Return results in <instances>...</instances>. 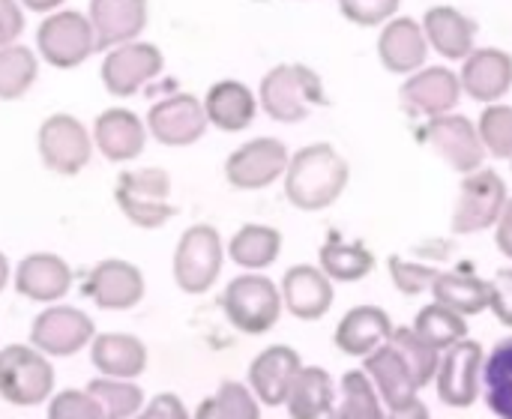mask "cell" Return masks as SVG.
Listing matches in <instances>:
<instances>
[{
	"mask_svg": "<svg viewBox=\"0 0 512 419\" xmlns=\"http://www.w3.org/2000/svg\"><path fill=\"white\" fill-rule=\"evenodd\" d=\"M348 177V162L330 144H312L288 162L285 195L297 210L318 213L345 192Z\"/></svg>",
	"mask_w": 512,
	"mask_h": 419,
	"instance_id": "obj_1",
	"label": "cell"
},
{
	"mask_svg": "<svg viewBox=\"0 0 512 419\" xmlns=\"http://www.w3.org/2000/svg\"><path fill=\"white\" fill-rule=\"evenodd\" d=\"M321 102L324 84L309 66L285 63L270 69L261 81V105L279 123H300Z\"/></svg>",
	"mask_w": 512,
	"mask_h": 419,
	"instance_id": "obj_2",
	"label": "cell"
},
{
	"mask_svg": "<svg viewBox=\"0 0 512 419\" xmlns=\"http://www.w3.org/2000/svg\"><path fill=\"white\" fill-rule=\"evenodd\" d=\"M54 390V369L48 357L27 345H6L0 351V399L15 408L42 405Z\"/></svg>",
	"mask_w": 512,
	"mask_h": 419,
	"instance_id": "obj_3",
	"label": "cell"
},
{
	"mask_svg": "<svg viewBox=\"0 0 512 419\" xmlns=\"http://www.w3.org/2000/svg\"><path fill=\"white\" fill-rule=\"evenodd\" d=\"M222 309L240 333L261 336L276 327L285 306H282V291L267 276L249 273V276H237L225 288Z\"/></svg>",
	"mask_w": 512,
	"mask_h": 419,
	"instance_id": "obj_4",
	"label": "cell"
},
{
	"mask_svg": "<svg viewBox=\"0 0 512 419\" xmlns=\"http://www.w3.org/2000/svg\"><path fill=\"white\" fill-rule=\"evenodd\" d=\"M171 177L162 168H135L120 174L114 186V201L123 210V216L138 228H162L174 207L168 204Z\"/></svg>",
	"mask_w": 512,
	"mask_h": 419,
	"instance_id": "obj_5",
	"label": "cell"
},
{
	"mask_svg": "<svg viewBox=\"0 0 512 419\" xmlns=\"http://www.w3.org/2000/svg\"><path fill=\"white\" fill-rule=\"evenodd\" d=\"M222 273V240L210 225H192L174 252V282L186 294H207Z\"/></svg>",
	"mask_w": 512,
	"mask_h": 419,
	"instance_id": "obj_6",
	"label": "cell"
},
{
	"mask_svg": "<svg viewBox=\"0 0 512 419\" xmlns=\"http://www.w3.org/2000/svg\"><path fill=\"white\" fill-rule=\"evenodd\" d=\"M36 42H39V54L57 69H75L96 51V36H93L90 18L75 9L48 15L39 24Z\"/></svg>",
	"mask_w": 512,
	"mask_h": 419,
	"instance_id": "obj_7",
	"label": "cell"
},
{
	"mask_svg": "<svg viewBox=\"0 0 512 419\" xmlns=\"http://www.w3.org/2000/svg\"><path fill=\"white\" fill-rule=\"evenodd\" d=\"M507 207V186L495 171H474L465 177L456 210L453 234H480L492 228Z\"/></svg>",
	"mask_w": 512,
	"mask_h": 419,
	"instance_id": "obj_8",
	"label": "cell"
},
{
	"mask_svg": "<svg viewBox=\"0 0 512 419\" xmlns=\"http://www.w3.org/2000/svg\"><path fill=\"white\" fill-rule=\"evenodd\" d=\"M483 363H486V354L477 342L462 339L453 348H447L435 372V387H438L441 402L450 408H471L480 396Z\"/></svg>",
	"mask_w": 512,
	"mask_h": 419,
	"instance_id": "obj_9",
	"label": "cell"
},
{
	"mask_svg": "<svg viewBox=\"0 0 512 419\" xmlns=\"http://www.w3.org/2000/svg\"><path fill=\"white\" fill-rule=\"evenodd\" d=\"M90 153L93 141L81 120H75L72 114H54L39 126V156L45 168L72 177L90 162Z\"/></svg>",
	"mask_w": 512,
	"mask_h": 419,
	"instance_id": "obj_10",
	"label": "cell"
},
{
	"mask_svg": "<svg viewBox=\"0 0 512 419\" xmlns=\"http://www.w3.org/2000/svg\"><path fill=\"white\" fill-rule=\"evenodd\" d=\"M426 141L453 171H459L465 177L480 171V165L486 159V147H483L477 126L462 114L432 117L426 126Z\"/></svg>",
	"mask_w": 512,
	"mask_h": 419,
	"instance_id": "obj_11",
	"label": "cell"
},
{
	"mask_svg": "<svg viewBox=\"0 0 512 419\" xmlns=\"http://www.w3.org/2000/svg\"><path fill=\"white\" fill-rule=\"evenodd\" d=\"M93 321L72 306H51L36 315L30 327V342L48 357H72L93 342Z\"/></svg>",
	"mask_w": 512,
	"mask_h": 419,
	"instance_id": "obj_12",
	"label": "cell"
},
{
	"mask_svg": "<svg viewBox=\"0 0 512 419\" xmlns=\"http://www.w3.org/2000/svg\"><path fill=\"white\" fill-rule=\"evenodd\" d=\"M288 150L276 138H255L237 147L225 162V177L234 189H264L288 171Z\"/></svg>",
	"mask_w": 512,
	"mask_h": 419,
	"instance_id": "obj_13",
	"label": "cell"
},
{
	"mask_svg": "<svg viewBox=\"0 0 512 419\" xmlns=\"http://www.w3.org/2000/svg\"><path fill=\"white\" fill-rule=\"evenodd\" d=\"M147 126H150V135L168 147L195 144L207 129L204 102H198L189 93H174V96H168L150 108Z\"/></svg>",
	"mask_w": 512,
	"mask_h": 419,
	"instance_id": "obj_14",
	"label": "cell"
},
{
	"mask_svg": "<svg viewBox=\"0 0 512 419\" xmlns=\"http://www.w3.org/2000/svg\"><path fill=\"white\" fill-rule=\"evenodd\" d=\"M162 72V51L150 42H126L111 48L102 63V81L111 96H132L141 84Z\"/></svg>",
	"mask_w": 512,
	"mask_h": 419,
	"instance_id": "obj_15",
	"label": "cell"
},
{
	"mask_svg": "<svg viewBox=\"0 0 512 419\" xmlns=\"http://www.w3.org/2000/svg\"><path fill=\"white\" fill-rule=\"evenodd\" d=\"M84 294L108 312H123L141 303L144 297V276L135 264L120 261V258H108L102 264H96L87 276Z\"/></svg>",
	"mask_w": 512,
	"mask_h": 419,
	"instance_id": "obj_16",
	"label": "cell"
},
{
	"mask_svg": "<svg viewBox=\"0 0 512 419\" xmlns=\"http://www.w3.org/2000/svg\"><path fill=\"white\" fill-rule=\"evenodd\" d=\"M363 372L369 375L372 387L378 390L381 402H384L390 411H408V408L417 405V390H420V384H417L411 366L402 360V354H399L390 342H384L378 351H372V354L366 357Z\"/></svg>",
	"mask_w": 512,
	"mask_h": 419,
	"instance_id": "obj_17",
	"label": "cell"
},
{
	"mask_svg": "<svg viewBox=\"0 0 512 419\" xmlns=\"http://www.w3.org/2000/svg\"><path fill=\"white\" fill-rule=\"evenodd\" d=\"M300 369H303V363H300V354L294 348L273 345V348L261 351L252 360V366H249V387H252L255 399L264 402L267 408L285 405V399H288Z\"/></svg>",
	"mask_w": 512,
	"mask_h": 419,
	"instance_id": "obj_18",
	"label": "cell"
},
{
	"mask_svg": "<svg viewBox=\"0 0 512 419\" xmlns=\"http://www.w3.org/2000/svg\"><path fill=\"white\" fill-rule=\"evenodd\" d=\"M459 96H462V81L447 66L417 69L402 87V105L414 114H426L429 120L450 114L459 105Z\"/></svg>",
	"mask_w": 512,
	"mask_h": 419,
	"instance_id": "obj_19",
	"label": "cell"
},
{
	"mask_svg": "<svg viewBox=\"0 0 512 419\" xmlns=\"http://www.w3.org/2000/svg\"><path fill=\"white\" fill-rule=\"evenodd\" d=\"M72 288V270L60 255H27L15 270V291L33 303H57Z\"/></svg>",
	"mask_w": 512,
	"mask_h": 419,
	"instance_id": "obj_20",
	"label": "cell"
},
{
	"mask_svg": "<svg viewBox=\"0 0 512 419\" xmlns=\"http://www.w3.org/2000/svg\"><path fill=\"white\" fill-rule=\"evenodd\" d=\"M147 24V0H90V27L96 48L135 42Z\"/></svg>",
	"mask_w": 512,
	"mask_h": 419,
	"instance_id": "obj_21",
	"label": "cell"
},
{
	"mask_svg": "<svg viewBox=\"0 0 512 419\" xmlns=\"http://www.w3.org/2000/svg\"><path fill=\"white\" fill-rule=\"evenodd\" d=\"M282 306L300 321H318L333 306V282L318 267H291L282 279Z\"/></svg>",
	"mask_w": 512,
	"mask_h": 419,
	"instance_id": "obj_22",
	"label": "cell"
},
{
	"mask_svg": "<svg viewBox=\"0 0 512 419\" xmlns=\"http://www.w3.org/2000/svg\"><path fill=\"white\" fill-rule=\"evenodd\" d=\"M462 90L477 102H495L512 87V57L501 48H480L465 57Z\"/></svg>",
	"mask_w": 512,
	"mask_h": 419,
	"instance_id": "obj_23",
	"label": "cell"
},
{
	"mask_svg": "<svg viewBox=\"0 0 512 419\" xmlns=\"http://www.w3.org/2000/svg\"><path fill=\"white\" fill-rule=\"evenodd\" d=\"M93 138L99 153L108 162H132L144 153V123L138 120V114L126 111V108H108L99 114L96 126H93Z\"/></svg>",
	"mask_w": 512,
	"mask_h": 419,
	"instance_id": "obj_24",
	"label": "cell"
},
{
	"mask_svg": "<svg viewBox=\"0 0 512 419\" xmlns=\"http://www.w3.org/2000/svg\"><path fill=\"white\" fill-rule=\"evenodd\" d=\"M393 336V321L378 306L351 309L336 327V348L348 357H369Z\"/></svg>",
	"mask_w": 512,
	"mask_h": 419,
	"instance_id": "obj_25",
	"label": "cell"
},
{
	"mask_svg": "<svg viewBox=\"0 0 512 419\" xmlns=\"http://www.w3.org/2000/svg\"><path fill=\"white\" fill-rule=\"evenodd\" d=\"M90 363L105 375L117 381L138 378L147 369V348L141 339L126 333H102L90 342Z\"/></svg>",
	"mask_w": 512,
	"mask_h": 419,
	"instance_id": "obj_26",
	"label": "cell"
},
{
	"mask_svg": "<svg viewBox=\"0 0 512 419\" xmlns=\"http://www.w3.org/2000/svg\"><path fill=\"white\" fill-rule=\"evenodd\" d=\"M423 33L447 60H465L474 51L477 24L453 6H432L423 18Z\"/></svg>",
	"mask_w": 512,
	"mask_h": 419,
	"instance_id": "obj_27",
	"label": "cell"
},
{
	"mask_svg": "<svg viewBox=\"0 0 512 419\" xmlns=\"http://www.w3.org/2000/svg\"><path fill=\"white\" fill-rule=\"evenodd\" d=\"M378 54L390 72H417L429 54L423 27L414 18H393L378 39Z\"/></svg>",
	"mask_w": 512,
	"mask_h": 419,
	"instance_id": "obj_28",
	"label": "cell"
},
{
	"mask_svg": "<svg viewBox=\"0 0 512 419\" xmlns=\"http://www.w3.org/2000/svg\"><path fill=\"white\" fill-rule=\"evenodd\" d=\"M258 102L252 90L240 81H219L207 90L204 99V114L207 123H213L222 132H240L255 120Z\"/></svg>",
	"mask_w": 512,
	"mask_h": 419,
	"instance_id": "obj_29",
	"label": "cell"
},
{
	"mask_svg": "<svg viewBox=\"0 0 512 419\" xmlns=\"http://www.w3.org/2000/svg\"><path fill=\"white\" fill-rule=\"evenodd\" d=\"M291 419H324L336 405V387L318 366H303L285 399Z\"/></svg>",
	"mask_w": 512,
	"mask_h": 419,
	"instance_id": "obj_30",
	"label": "cell"
},
{
	"mask_svg": "<svg viewBox=\"0 0 512 419\" xmlns=\"http://www.w3.org/2000/svg\"><path fill=\"white\" fill-rule=\"evenodd\" d=\"M432 294H435V303L447 306L450 312L462 318L480 315L492 303V285L468 273H438V279L432 282Z\"/></svg>",
	"mask_w": 512,
	"mask_h": 419,
	"instance_id": "obj_31",
	"label": "cell"
},
{
	"mask_svg": "<svg viewBox=\"0 0 512 419\" xmlns=\"http://www.w3.org/2000/svg\"><path fill=\"white\" fill-rule=\"evenodd\" d=\"M321 270L330 282H360L375 270V258L363 243H348L339 234L321 246Z\"/></svg>",
	"mask_w": 512,
	"mask_h": 419,
	"instance_id": "obj_32",
	"label": "cell"
},
{
	"mask_svg": "<svg viewBox=\"0 0 512 419\" xmlns=\"http://www.w3.org/2000/svg\"><path fill=\"white\" fill-rule=\"evenodd\" d=\"M279 249H282V234L267 225H243L228 243L231 261L246 270L270 267L279 258Z\"/></svg>",
	"mask_w": 512,
	"mask_h": 419,
	"instance_id": "obj_33",
	"label": "cell"
},
{
	"mask_svg": "<svg viewBox=\"0 0 512 419\" xmlns=\"http://www.w3.org/2000/svg\"><path fill=\"white\" fill-rule=\"evenodd\" d=\"M483 387L492 414L512 419V336L504 339L483 363Z\"/></svg>",
	"mask_w": 512,
	"mask_h": 419,
	"instance_id": "obj_34",
	"label": "cell"
},
{
	"mask_svg": "<svg viewBox=\"0 0 512 419\" xmlns=\"http://www.w3.org/2000/svg\"><path fill=\"white\" fill-rule=\"evenodd\" d=\"M324 419H384L381 396L366 372H348L342 378V399Z\"/></svg>",
	"mask_w": 512,
	"mask_h": 419,
	"instance_id": "obj_35",
	"label": "cell"
},
{
	"mask_svg": "<svg viewBox=\"0 0 512 419\" xmlns=\"http://www.w3.org/2000/svg\"><path fill=\"white\" fill-rule=\"evenodd\" d=\"M411 330H414L426 345H432L435 351H447V348H453L456 342L465 339L468 324H465L462 315L450 312L447 306L432 303V306L420 309V315L414 318V327H411Z\"/></svg>",
	"mask_w": 512,
	"mask_h": 419,
	"instance_id": "obj_36",
	"label": "cell"
},
{
	"mask_svg": "<svg viewBox=\"0 0 512 419\" xmlns=\"http://www.w3.org/2000/svg\"><path fill=\"white\" fill-rule=\"evenodd\" d=\"M195 419H261V408L249 387L237 381H225L216 390V396L198 405Z\"/></svg>",
	"mask_w": 512,
	"mask_h": 419,
	"instance_id": "obj_37",
	"label": "cell"
},
{
	"mask_svg": "<svg viewBox=\"0 0 512 419\" xmlns=\"http://www.w3.org/2000/svg\"><path fill=\"white\" fill-rule=\"evenodd\" d=\"M87 393L99 402L105 419H132L144 405V393L132 381L96 378V381L87 384Z\"/></svg>",
	"mask_w": 512,
	"mask_h": 419,
	"instance_id": "obj_38",
	"label": "cell"
},
{
	"mask_svg": "<svg viewBox=\"0 0 512 419\" xmlns=\"http://www.w3.org/2000/svg\"><path fill=\"white\" fill-rule=\"evenodd\" d=\"M36 81V57L24 45L0 48V99H21Z\"/></svg>",
	"mask_w": 512,
	"mask_h": 419,
	"instance_id": "obj_39",
	"label": "cell"
},
{
	"mask_svg": "<svg viewBox=\"0 0 512 419\" xmlns=\"http://www.w3.org/2000/svg\"><path fill=\"white\" fill-rule=\"evenodd\" d=\"M387 342H390V345L402 354V360L411 366V372H414L420 390H423L426 384L435 381V372H438V363H441V351H435L432 345H426L411 327L393 330V336H390Z\"/></svg>",
	"mask_w": 512,
	"mask_h": 419,
	"instance_id": "obj_40",
	"label": "cell"
},
{
	"mask_svg": "<svg viewBox=\"0 0 512 419\" xmlns=\"http://www.w3.org/2000/svg\"><path fill=\"white\" fill-rule=\"evenodd\" d=\"M483 147L498 156V159H512V108L510 105H489L480 117L477 126Z\"/></svg>",
	"mask_w": 512,
	"mask_h": 419,
	"instance_id": "obj_41",
	"label": "cell"
},
{
	"mask_svg": "<svg viewBox=\"0 0 512 419\" xmlns=\"http://www.w3.org/2000/svg\"><path fill=\"white\" fill-rule=\"evenodd\" d=\"M48 419H105L99 402L87 390H63L51 399Z\"/></svg>",
	"mask_w": 512,
	"mask_h": 419,
	"instance_id": "obj_42",
	"label": "cell"
},
{
	"mask_svg": "<svg viewBox=\"0 0 512 419\" xmlns=\"http://www.w3.org/2000/svg\"><path fill=\"white\" fill-rule=\"evenodd\" d=\"M390 273H393V285H396L402 294L414 297V294L429 291L441 270L426 267V264H411V261H405V258H390Z\"/></svg>",
	"mask_w": 512,
	"mask_h": 419,
	"instance_id": "obj_43",
	"label": "cell"
},
{
	"mask_svg": "<svg viewBox=\"0 0 512 419\" xmlns=\"http://www.w3.org/2000/svg\"><path fill=\"white\" fill-rule=\"evenodd\" d=\"M339 9L345 12L348 21L372 27L390 21L399 9V0H339Z\"/></svg>",
	"mask_w": 512,
	"mask_h": 419,
	"instance_id": "obj_44",
	"label": "cell"
},
{
	"mask_svg": "<svg viewBox=\"0 0 512 419\" xmlns=\"http://www.w3.org/2000/svg\"><path fill=\"white\" fill-rule=\"evenodd\" d=\"M489 285H492V303H489V309H492L507 327H512V270H501L498 279L489 282Z\"/></svg>",
	"mask_w": 512,
	"mask_h": 419,
	"instance_id": "obj_45",
	"label": "cell"
},
{
	"mask_svg": "<svg viewBox=\"0 0 512 419\" xmlns=\"http://www.w3.org/2000/svg\"><path fill=\"white\" fill-rule=\"evenodd\" d=\"M24 30V15L18 0H0V48L12 45Z\"/></svg>",
	"mask_w": 512,
	"mask_h": 419,
	"instance_id": "obj_46",
	"label": "cell"
},
{
	"mask_svg": "<svg viewBox=\"0 0 512 419\" xmlns=\"http://www.w3.org/2000/svg\"><path fill=\"white\" fill-rule=\"evenodd\" d=\"M132 419H189V411L183 408V402L174 393H159L144 414H135Z\"/></svg>",
	"mask_w": 512,
	"mask_h": 419,
	"instance_id": "obj_47",
	"label": "cell"
},
{
	"mask_svg": "<svg viewBox=\"0 0 512 419\" xmlns=\"http://www.w3.org/2000/svg\"><path fill=\"white\" fill-rule=\"evenodd\" d=\"M498 246L507 258H512V201H507V207L498 219Z\"/></svg>",
	"mask_w": 512,
	"mask_h": 419,
	"instance_id": "obj_48",
	"label": "cell"
},
{
	"mask_svg": "<svg viewBox=\"0 0 512 419\" xmlns=\"http://www.w3.org/2000/svg\"><path fill=\"white\" fill-rule=\"evenodd\" d=\"M384 419H429V408H426L423 402H417V405L408 408V411H390V417Z\"/></svg>",
	"mask_w": 512,
	"mask_h": 419,
	"instance_id": "obj_49",
	"label": "cell"
},
{
	"mask_svg": "<svg viewBox=\"0 0 512 419\" xmlns=\"http://www.w3.org/2000/svg\"><path fill=\"white\" fill-rule=\"evenodd\" d=\"M27 9H33V12H51V9H57L63 0H21Z\"/></svg>",
	"mask_w": 512,
	"mask_h": 419,
	"instance_id": "obj_50",
	"label": "cell"
},
{
	"mask_svg": "<svg viewBox=\"0 0 512 419\" xmlns=\"http://www.w3.org/2000/svg\"><path fill=\"white\" fill-rule=\"evenodd\" d=\"M6 282H9V261H6V255L0 252V291L6 288Z\"/></svg>",
	"mask_w": 512,
	"mask_h": 419,
	"instance_id": "obj_51",
	"label": "cell"
}]
</instances>
